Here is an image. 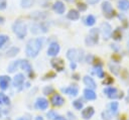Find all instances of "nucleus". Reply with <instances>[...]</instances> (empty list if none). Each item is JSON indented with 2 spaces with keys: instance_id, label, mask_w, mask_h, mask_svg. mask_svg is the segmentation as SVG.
<instances>
[{
  "instance_id": "46",
  "label": "nucleus",
  "mask_w": 129,
  "mask_h": 120,
  "mask_svg": "<svg viewBox=\"0 0 129 120\" xmlns=\"http://www.w3.org/2000/svg\"><path fill=\"white\" fill-rule=\"evenodd\" d=\"M66 1H68V2H74L75 0H66Z\"/></svg>"
},
{
  "instance_id": "36",
  "label": "nucleus",
  "mask_w": 129,
  "mask_h": 120,
  "mask_svg": "<svg viewBox=\"0 0 129 120\" xmlns=\"http://www.w3.org/2000/svg\"><path fill=\"white\" fill-rule=\"evenodd\" d=\"M52 91H53V89H52L51 87H45V88L43 89V94H44V95H48V94H50Z\"/></svg>"
},
{
  "instance_id": "38",
  "label": "nucleus",
  "mask_w": 129,
  "mask_h": 120,
  "mask_svg": "<svg viewBox=\"0 0 129 120\" xmlns=\"http://www.w3.org/2000/svg\"><path fill=\"white\" fill-rule=\"evenodd\" d=\"M78 8L81 10V11H85L87 9V6L84 4V3H79L78 4Z\"/></svg>"
},
{
  "instance_id": "5",
  "label": "nucleus",
  "mask_w": 129,
  "mask_h": 120,
  "mask_svg": "<svg viewBox=\"0 0 129 120\" xmlns=\"http://www.w3.org/2000/svg\"><path fill=\"white\" fill-rule=\"evenodd\" d=\"M100 30H101V33H102V36L105 40L109 39L111 37V34H112V27L111 25L108 23V22H104L101 24V27H100Z\"/></svg>"
},
{
  "instance_id": "14",
  "label": "nucleus",
  "mask_w": 129,
  "mask_h": 120,
  "mask_svg": "<svg viewBox=\"0 0 129 120\" xmlns=\"http://www.w3.org/2000/svg\"><path fill=\"white\" fill-rule=\"evenodd\" d=\"M111 114L112 116H115L117 115L118 111H119V103L117 101H112L108 104V109H107Z\"/></svg>"
},
{
  "instance_id": "34",
  "label": "nucleus",
  "mask_w": 129,
  "mask_h": 120,
  "mask_svg": "<svg viewBox=\"0 0 129 120\" xmlns=\"http://www.w3.org/2000/svg\"><path fill=\"white\" fill-rule=\"evenodd\" d=\"M102 118H103V120H111L112 118H113V116H112V114L108 111V110H105V111H103L102 112Z\"/></svg>"
},
{
  "instance_id": "8",
  "label": "nucleus",
  "mask_w": 129,
  "mask_h": 120,
  "mask_svg": "<svg viewBox=\"0 0 129 120\" xmlns=\"http://www.w3.org/2000/svg\"><path fill=\"white\" fill-rule=\"evenodd\" d=\"M60 50V47L58 45V43L56 42H51L47 48V55L49 56H56L57 53L59 52Z\"/></svg>"
},
{
  "instance_id": "41",
  "label": "nucleus",
  "mask_w": 129,
  "mask_h": 120,
  "mask_svg": "<svg viewBox=\"0 0 129 120\" xmlns=\"http://www.w3.org/2000/svg\"><path fill=\"white\" fill-rule=\"evenodd\" d=\"M89 4H96L97 2H99L100 0H87Z\"/></svg>"
},
{
  "instance_id": "32",
  "label": "nucleus",
  "mask_w": 129,
  "mask_h": 120,
  "mask_svg": "<svg viewBox=\"0 0 129 120\" xmlns=\"http://www.w3.org/2000/svg\"><path fill=\"white\" fill-rule=\"evenodd\" d=\"M8 40H9V36H7L5 34H0V48H2Z\"/></svg>"
},
{
  "instance_id": "16",
  "label": "nucleus",
  "mask_w": 129,
  "mask_h": 120,
  "mask_svg": "<svg viewBox=\"0 0 129 120\" xmlns=\"http://www.w3.org/2000/svg\"><path fill=\"white\" fill-rule=\"evenodd\" d=\"M83 81H84V84H85L88 88L93 89V90L97 89V84H96V82L94 81V79H93L92 77H90V76H85V77L83 78Z\"/></svg>"
},
{
  "instance_id": "4",
  "label": "nucleus",
  "mask_w": 129,
  "mask_h": 120,
  "mask_svg": "<svg viewBox=\"0 0 129 120\" xmlns=\"http://www.w3.org/2000/svg\"><path fill=\"white\" fill-rule=\"evenodd\" d=\"M102 10H103L106 18L110 19L114 16V9H113V7L109 1H104L102 3Z\"/></svg>"
},
{
  "instance_id": "27",
  "label": "nucleus",
  "mask_w": 129,
  "mask_h": 120,
  "mask_svg": "<svg viewBox=\"0 0 129 120\" xmlns=\"http://www.w3.org/2000/svg\"><path fill=\"white\" fill-rule=\"evenodd\" d=\"M118 7L119 9L123 10V11H126L129 9V1L128 0H120L118 2Z\"/></svg>"
},
{
  "instance_id": "18",
  "label": "nucleus",
  "mask_w": 129,
  "mask_h": 120,
  "mask_svg": "<svg viewBox=\"0 0 129 120\" xmlns=\"http://www.w3.org/2000/svg\"><path fill=\"white\" fill-rule=\"evenodd\" d=\"M84 97H85V99H87L89 101H93V100L97 99V95H96L95 91L90 88H87L84 90Z\"/></svg>"
},
{
  "instance_id": "23",
  "label": "nucleus",
  "mask_w": 129,
  "mask_h": 120,
  "mask_svg": "<svg viewBox=\"0 0 129 120\" xmlns=\"http://www.w3.org/2000/svg\"><path fill=\"white\" fill-rule=\"evenodd\" d=\"M67 17L71 20H78L80 18V13H79V11H77L75 9H72V10L69 11Z\"/></svg>"
},
{
  "instance_id": "13",
  "label": "nucleus",
  "mask_w": 129,
  "mask_h": 120,
  "mask_svg": "<svg viewBox=\"0 0 129 120\" xmlns=\"http://www.w3.org/2000/svg\"><path fill=\"white\" fill-rule=\"evenodd\" d=\"M61 92L64 93V94H68L70 96L76 97L79 94V89L76 86H70V87H67V88H62L61 89Z\"/></svg>"
},
{
  "instance_id": "21",
  "label": "nucleus",
  "mask_w": 129,
  "mask_h": 120,
  "mask_svg": "<svg viewBox=\"0 0 129 120\" xmlns=\"http://www.w3.org/2000/svg\"><path fill=\"white\" fill-rule=\"evenodd\" d=\"M19 65H20V59L11 62V63L9 64V66H8V68H7V72L10 73V74L14 73V72L19 68Z\"/></svg>"
},
{
  "instance_id": "9",
  "label": "nucleus",
  "mask_w": 129,
  "mask_h": 120,
  "mask_svg": "<svg viewBox=\"0 0 129 120\" xmlns=\"http://www.w3.org/2000/svg\"><path fill=\"white\" fill-rule=\"evenodd\" d=\"M24 80H25V79H24V75H23V74H21V73L16 74V75L14 76L13 80H12V85H13V87H14V88H20V87L23 85Z\"/></svg>"
},
{
  "instance_id": "31",
  "label": "nucleus",
  "mask_w": 129,
  "mask_h": 120,
  "mask_svg": "<svg viewBox=\"0 0 129 120\" xmlns=\"http://www.w3.org/2000/svg\"><path fill=\"white\" fill-rule=\"evenodd\" d=\"M73 106H74V108L77 109V110H82L83 107H84V104H83V102L81 101V99H79V100H75V101L73 102Z\"/></svg>"
},
{
  "instance_id": "39",
  "label": "nucleus",
  "mask_w": 129,
  "mask_h": 120,
  "mask_svg": "<svg viewBox=\"0 0 129 120\" xmlns=\"http://www.w3.org/2000/svg\"><path fill=\"white\" fill-rule=\"evenodd\" d=\"M70 67H71V69H72V70H76V68H77L76 62H71V64H70Z\"/></svg>"
},
{
  "instance_id": "20",
  "label": "nucleus",
  "mask_w": 129,
  "mask_h": 120,
  "mask_svg": "<svg viewBox=\"0 0 129 120\" xmlns=\"http://www.w3.org/2000/svg\"><path fill=\"white\" fill-rule=\"evenodd\" d=\"M51 66H52L53 69H55V70L58 71V72L62 71L63 68H64V64H63V62H62L61 59H59V58L52 59V61H51Z\"/></svg>"
},
{
  "instance_id": "33",
  "label": "nucleus",
  "mask_w": 129,
  "mask_h": 120,
  "mask_svg": "<svg viewBox=\"0 0 129 120\" xmlns=\"http://www.w3.org/2000/svg\"><path fill=\"white\" fill-rule=\"evenodd\" d=\"M46 116H47V118H48L49 120H55V119L58 117L57 113H56L55 111H53V110L48 111V112H47V114H46Z\"/></svg>"
},
{
  "instance_id": "24",
  "label": "nucleus",
  "mask_w": 129,
  "mask_h": 120,
  "mask_svg": "<svg viewBox=\"0 0 129 120\" xmlns=\"http://www.w3.org/2000/svg\"><path fill=\"white\" fill-rule=\"evenodd\" d=\"M19 47H16V46H12V47H10L7 51H6V56H8V57H13V56H15L18 52H19Z\"/></svg>"
},
{
  "instance_id": "45",
  "label": "nucleus",
  "mask_w": 129,
  "mask_h": 120,
  "mask_svg": "<svg viewBox=\"0 0 129 120\" xmlns=\"http://www.w3.org/2000/svg\"><path fill=\"white\" fill-rule=\"evenodd\" d=\"M3 20H4V18L0 16V23H2V22H3Z\"/></svg>"
},
{
  "instance_id": "30",
  "label": "nucleus",
  "mask_w": 129,
  "mask_h": 120,
  "mask_svg": "<svg viewBox=\"0 0 129 120\" xmlns=\"http://www.w3.org/2000/svg\"><path fill=\"white\" fill-rule=\"evenodd\" d=\"M31 17L35 20H40V19L45 18V14H43V12H33L31 14Z\"/></svg>"
},
{
  "instance_id": "40",
  "label": "nucleus",
  "mask_w": 129,
  "mask_h": 120,
  "mask_svg": "<svg viewBox=\"0 0 129 120\" xmlns=\"http://www.w3.org/2000/svg\"><path fill=\"white\" fill-rule=\"evenodd\" d=\"M68 115H69V116H71L70 120H75V119H76V116H75L74 114H72L71 112H68Z\"/></svg>"
},
{
  "instance_id": "25",
  "label": "nucleus",
  "mask_w": 129,
  "mask_h": 120,
  "mask_svg": "<svg viewBox=\"0 0 129 120\" xmlns=\"http://www.w3.org/2000/svg\"><path fill=\"white\" fill-rule=\"evenodd\" d=\"M95 22H96V18H95V16H93V15H87L86 17H85V19H84V23L86 24V25H88V26H92V25H94L95 24Z\"/></svg>"
},
{
  "instance_id": "12",
  "label": "nucleus",
  "mask_w": 129,
  "mask_h": 120,
  "mask_svg": "<svg viewBox=\"0 0 129 120\" xmlns=\"http://www.w3.org/2000/svg\"><path fill=\"white\" fill-rule=\"evenodd\" d=\"M10 82H11L10 77L4 76V75H3V76H0V89H1L2 91L7 90L8 87H9Z\"/></svg>"
},
{
  "instance_id": "11",
  "label": "nucleus",
  "mask_w": 129,
  "mask_h": 120,
  "mask_svg": "<svg viewBox=\"0 0 129 120\" xmlns=\"http://www.w3.org/2000/svg\"><path fill=\"white\" fill-rule=\"evenodd\" d=\"M50 102H51L52 106H54V107H59V106H61V105L64 103V99H63L59 94H54V95L51 97Z\"/></svg>"
},
{
  "instance_id": "47",
  "label": "nucleus",
  "mask_w": 129,
  "mask_h": 120,
  "mask_svg": "<svg viewBox=\"0 0 129 120\" xmlns=\"http://www.w3.org/2000/svg\"><path fill=\"white\" fill-rule=\"evenodd\" d=\"M0 117H1V112H0Z\"/></svg>"
},
{
  "instance_id": "26",
  "label": "nucleus",
  "mask_w": 129,
  "mask_h": 120,
  "mask_svg": "<svg viewBox=\"0 0 129 120\" xmlns=\"http://www.w3.org/2000/svg\"><path fill=\"white\" fill-rule=\"evenodd\" d=\"M111 36L113 37V39H115V40H121L122 39V31H121V28H116L113 32H112V34H111Z\"/></svg>"
},
{
  "instance_id": "43",
  "label": "nucleus",
  "mask_w": 129,
  "mask_h": 120,
  "mask_svg": "<svg viewBox=\"0 0 129 120\" xmlns=\"http://www.w3.org/2000/svg\"><path fill=\"white\" fill-rule=\"evenodd\" d=\"M35 120H43V119H42V117H40V116H37V117L35 118Z\"/></svg>"
},
{
  "instance_id": "7",
  "label": "nucleus",
  "mask_w": 129,
  "mask_h": 120,
  "mask_svg": "<svg viewBox=\"0 0 129 120\" xmlns=\"http://www.w3.org/2000/svg\"><path fill=\"white\" fill-rule=\"evenodd\" d=\"M35 108L38 109V110H41V111H44L48 108V101L43 98V97H38L35 101V104H34Z\"/></svg>"
},
{
  "instance_id": "42",
  "label": "nucleus",
  "mask_w": 129,
  "mask_h": 120,
  "mask_svg": "<svg viewBox=\"0 0 129 120\" xmlns=\"http://www.w3.org/2000/svg\"><path fill=\"white\" fill-rule=\"evenodd\" d=\"M55 120H67V119H66L64 117H62V116H58V117H57Z\"/></svg>"
},
{
  "instance_id": "19",
  "label": "nucleus",
  "mask_w": 129,
  "mask_h": 120,
  "mask_svg": "<svg viewBox=\"0 0 129 120\" xmlns=\"http://www.w3.org/2000/svg\"><path fill=\"white\" fill-rule=\"evenodd\" d=\"M52 9H53V11H54L55 13H57V14H62V13L64 12V10H66V6H64V4H63L61 1H56V2L53 4Z\"/></svg>"
},
{
  "instance_id": "22",
  "label": "nucleus",
  "mask_w": 129,
  "mask_h": 120,
  "mask_svg": "<svg viewBox=\"0 0 129 120\" xmlns=\"http://www.w3.org/2000/svg\"><path fill=\"white\" fill-rule=\"evenodd\" d=\"M10 104V99L4 93H0V106H8Z\"/></svg>"
},
{
  "instance_id": "6",
  "label": "nucleus",
  "mask_w": 129,
  "mask_h": 120,
  "mask_svg": "<svg viewBox=\"0 0 129 120\" xmlns=\"http://www.w3.org/2000/svg\"><path fill=\"white\" fill-rule=\"evenodd\" d=\"M103 93L107 95L108 98L110 99H116V98H122L123 95H118L119 92L118 90L115 88V87H106L104 90H103Z\"/></svg>"
},
{
  "instance_id": "3",
  "label": "nucleus",
  "mask_w": 129,
  "mask_h": 120,
  "mask_svg": "<svg viewBox=\"0 0 129 120\" xmlns=\"http://www.w3.org/2000/svg\"><path fill=\"white\" fill-rule=\"evenodd\" d=\"M99 41V29L97 28H92L89 32V35L86 37V43L87 45L93 46Z\"/></svg>"
},
{
  "instance_id": "15",
  "label": "nucleus",
  "mask_w": 129,
  "mask_h": 120,
  "mask_svg": "<svg viewBox=\"0 0 129 120\" xmlns=\"http://www.w3.org/2000/svg\"><path fill=\"white\" fill-rule=\"evenodd\" d=\"M67 57L71 62H76L79 59V51L76 48H70L67 51Z\"/></svg>"
},
{
  "instance_id": "35",
  "label": "nucleus",
  "mask_w": 129,
  "mask_h": 120,
  "mask_svg": "<svg viewBox=\"0 0 129 120\" xmlns=\"http://www.w3.org/2000/svg\"><path fill=\"white\" fill-rule=\"evenodd\" d=\"M32 5V0H21V7L29 8Z\"/></svg>"
},
{
  "instance_id": "17",
  "label": "nucleus",
  "mask_w": 129,
  "mask_h": 120,
  "mask_svg": "<svg viewBox=\"0 0 129 120\" xmlns=\"http://www.w3.org/2000/svg\"><path fill=\"white\" fill-rule=\"evenodd\" d=\"M19 68L21 70H23L25 73L27 74H31L32 72V67L30 65V63L26 59H20V65H19Z\"/></svg>"
},
{
  "instance_id": "1",
  "label": "nucleus",
  "mask_w": 129,
  "mask_h": 120,
  "mask_svg": "<svg viewBox=\"0 0 129 120\" xmlns=\"http://www.w3.org/2000/svg\"><path fill=\"white\" fill-rule=\"evenodd\" d=\"M44 43V38L43 37H38V38H33L29 39L26 43L25 47V53L28 57H36Z\"/></svg>"
},
{
  "instance_id": "37",
  "label": "nucleus",
  "mask_w": 129,
  "mask_h": 120,
  "mask_svg": "<svg viewBox=\"0 0 129 120\" xmlns=\"http://www.w3.org/2000/svg\"><path fill=\"white\" fill-rule=\"evenodd\" d=\"M7 6V1L6 0H0V10H4Z\"/></svg>"
},
{
  "instance_id": "29",
  "label": "nucleus",
  "mask_w": 129,
  "mask_h": 120,
  "mask_svg": "<svg viewBox=\"0 0 129 120\" xmlns=\"http://www.w3.org/2000/svg\"><path fill=\"white\" fill-rule=\"evenodd\" d=\"M94 72H95V74L99 77V78H101V79H103L104 78V76H105V73H104V71L102 70V67H101V65H99V66H95V68H94Z\"/></svg>"
},
{
  "instance_id": "44",
  "label": "nucleus",
  "mask_w": 129,
  "mask_h": 120,
  "mask_svg": "<svg viewBox=\"0 0 129 120\" xmlns=\"http://www.w3.org/2000/svg\"><path fill=\"white\" fill-rule=\"evenodd\" d=\"M29 119V118H28ZM28 119H24V117H20V118H18L17 120H28Z\"/></svg>"
},
{
  "instance_id": "28",
  "label": "nucleus",
  "mask_w": 129,
  "mask_h": 120,
  "mask_svg": "<svg viewBox=\"0 0 129 120\" xmlns=\"http://www.w3.org/2000/svg\"><path fill=\"white\" fill-rule=\"evenodd\" d=\"M109 69L110 71L115 75V76H118L119 75V72H120V67L114 63H110L109 64Z\"/></svg>"
},
{
  "instance_id": "10",
  "label": "nucleus",
  "mask_w": 129,
  "mask_h": 120,
  "mask_svg": "<svg viewBox=\"0 0 129 120\" xmlns=\"http://www.w3.org/2000/svg\"><path fill=\"white\" fill-rule=\"evenodd\" d=\"M94 114H95V110H94V107H92V106H89V107H86L85 109H82V117L85 120L91 119Z\"/></svg>"
},
{
  "instance_id": "2",
  "label": "nucleus",
  "mask_w": 129,
  "mask_h": 120,
  "mask_svg": "<svg viewBox=\"0 0 129 120\" xmlns=\"http://www.w3.org/2000/svg\"><path fill=\"white\" fill-rule=\"evenodd\" d=\"M12 31L14 32V34L22 39L26 36L27 34V27H26V24L22 21V20H17L15 21L13 24H12Z\"/></svg>"
}]
</instances>
